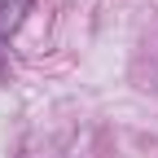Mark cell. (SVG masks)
I'll return each mask as SVG.
<instances>
[{
	"mask_svg": "<svg viewBox=\"0 0 158 158\" xmlns=\"http://www.w3.org/2000/svg\"><path fill=\"white\" fill-rule=\"evenodd\" d=\"M27 13H31V0H0V44H9L22 31Z\"/></svg>",
	"mask_w": 158,
	"mask_h": 158,
	"instance_id": "6da1fadb",
	"label": "cell"
}]
</instances>
